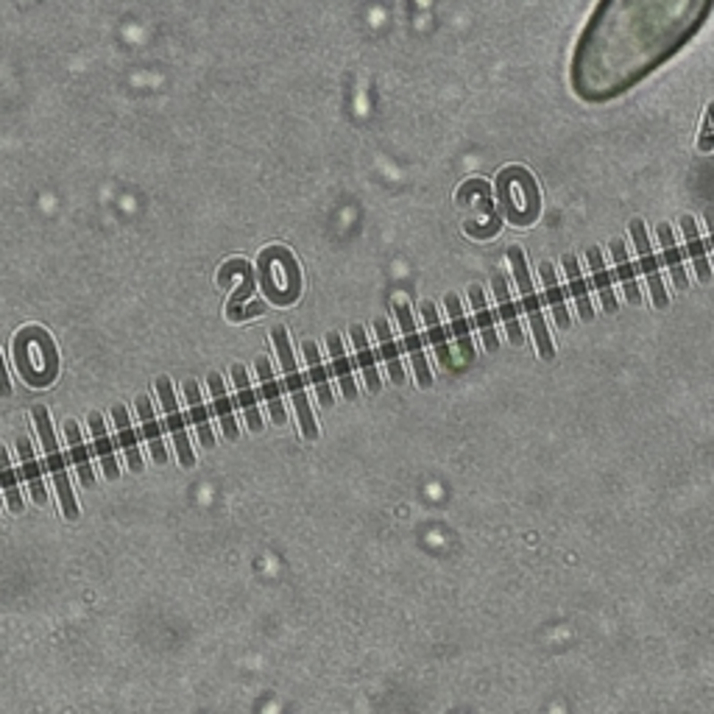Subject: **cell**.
<instances>
[{
	"mask_svg": "<svg viewBox=\"0 0 714 714\" xmlns=\"http://www.w3.org/2000/svg\"><path fill=\"white\" fill-rule=\"evenodd\" d=\"M497 190H500V201H502L505 215H508L514 223L527 226L539 215L536 181L525 168H505L497 176Z\"/></svg>",
	"mask_w": 714,
	"mask_h": 714,
	"instance_id": "obj_1",
	"label": "cell"
},
{
	"mask_svg": "<svg viewBox=\"0 0 714 714\" xmlns=\"http://www.w3.org/2000/svg\"><path fill=\"white\" fill-rule=\"evenodd\" d=\"M34 422H37V430H39V439H42V449H45V460H48V469H51V477L56 483V491H59V502H62V514L67 519H79V502L71 491V480H67V469H64V458L59 452V444H56V433L51 427V419H48V410L42 405L34 407Z\"/></svg>",
	"mask_w": 714,
	"mask_h": 714,
	"instance_id": "obj_2",
	"label": "cell"
},
{
	"mask_svg": "<svg viewBox=\"0 0 714 714\" xmlns=\"http://www.w3.org/2000/svg\"><path fill=\"white\" fill-rule=\"evenodd\" d=\"M508 263L514 268V276L519 282V290H522V302H525V313L531 318V327H533V335H536V349H539V357L542 360H552L556 357V349H552V340H550V332H547V324H544V313H542V302L536 296V288L531 282V273H527V263H525V255L519 246H511L508 248Z\"/></svg>",
	"mask_w": 714,
	"mask_h": 714,
	"instance_id": "obj_3",
	"label": "cell"
},
{
	"mask_svg": "<svg viewBox=\"0 0 714 714\" xmlns=\"http://www.w3.org/2000/svg\"><path fill=\"white\" fill-rule=\"evenodd\" d=\"M271 340H273V349L280 355V363L285 368V377H288V388L293 394V405H296V413H298V424H302V435L307 441H315L318 439V427L313 422V410H310V402H307V391H305V382H302V374H298L296 368V360H293V352H290V340H288V332L282 327H273L271 330Z\"/></svg>",
	"mask_w": 714,
	"mask_h": 714,
	"instance_id": "obj_4",
	"label": "cell"
},
{
	"mask_svg": "<svg viewBox=\"0 0 714 714\" xmlns=\"http://www.w3.org/2000/svg\"><path fill=\"white\" fill-rule=\"evenodd\" d=\"M263 288L273 305H293L298 296V271L285 248H271L263 257Z\"/></svg>",
	"mask_w": 714,
	"mask_h": 714,
	"instance_id": "obj_5",
	"label": "cell"
},
{
	"mask_svg": "<svg viewBox=\"0 0 714 714\" xmlns=\"http://www.w3.org/2000/svg\"><path fill=\"white\" fill-rule=\"evenodd\" d=\"M631 238H634V246H636L642 273H644V280H648V285H651L653 305H656V310H664L667 305H670V296H667V290H664L661 273H659V260H656V255H653V246H651V238H648V229H644L642 221H631Z\"/></svg>",
	"mask_w": 714,
	"mask_h": 714,
	"instance_id": "obj_6",
	"label": "cell"
},
{
	"mask_svg": "<svg viewBox=\"0 0 714 714\" xmlns=\"http://www.w3.org/2000/svg\"><path fill=\"white\" fill-rule=\"evenodd\" d=\"M156 394H159V402H163V410H165V424L173 435V444H176V452H179V460L184 469H193L196 464V455L190 449V441H188V430H184V422H181V413H179V402H176V394L171 388V380L168 377H159L156 380Z\"/></svg>",
	"mask_w": 714,
	"mask_h": 714,
	"instance_id": "obj_7",
	"label": "cell"
},
{
	"mask_svg": "<svg viewBox=\"0 0 714 714\" xmlns=\"http://www.w3.org/2000/svg\"><path fill=\"white\" fill-rule=\"evenodd\" d=\"M397 310V318H399V327H402V338H405V349L413 360V372H416V380L422 388H430L433 385V377H430V368H427V357H424V349H422V338L416 332V324H413V313L405 302H397L394 305Z\"/></svg>",
	"mask_w": 714,
	"mask_h": 714,
	"instance_id": "obj_8",
	"label": "cell"
},
{
	"mask_svg": "<svg viewBox=\"0 0 714 714\" xmlns=\"http://www.w3.org/2000/svg\"><path fill=\"white\" fill-rule=\"evenodd\" d=\"M494 296H497V305H500V318L505 324V332H508V340L514 347L525 340L522 335V327H519V318H517V302L511 298V290H508V280H505L502 273L494 276Z\"/></svg>",
	"mask_w": 714,
	"mask_h": 714,
	"instance_id": "obj_9",
	"label": "cell"
},
{
	"mask_svg": "<svg viewBox=\"0 0 714 714\" xmlns=\"http://www.w3.org/2000/svg\"><path fill=\"white\" fill-rule=\"evenodd\" d=\"M586 257H589V271H592V282L597 288V293H601V302H603V310L606 313H617V296H614V285H611V273L606 268V260H603V251L592 246L586 251Z\"/></svg>",
	"mask_w": 714,
	"mask_h": 714,
	"instance_id": "obj_10",
	"label": "cell"
},
{
	"mask_svg": "<svg viewBox=\"0 0 714 714\" xmlns=\"http://www.w3.org/2000/svg\"><path fill=\"white\" fill-rule=\"evenodd\" d=\"M681 229H684V238H686V251H689V257H693V265H695V273H698V280L706 285L711 282V265L706 260V246L701 240V232H698V223L693 215H684L681 218Z\"/></svg>",
	"mask_w": 714,
	"mask_h": 714,
	"instance_id": "obj_11",
	"label": "cell"
},
{
	"mask_svg": "<svg viewBox=\"0 0 714 714\" xmlns=\"http://www.w3.org/2000/svg\"><path fill=\"white\" fill-rule=\"evenodd\" d=\"M184 397H188V407H190V422L196 424L198 430V439L204 447H215V435H213V427H210V413H206L204 402H201V391H198V382L196 380H188L184 382Z\"/></svg>",
	"mask_w": 714,
	"mask_h": 714,
	"instance_id": "obj_12",
	"label": "cell"
},
{
	"mask_svg": "<svg viewBox=\"0 0 714 714\" xmlns=\"http://www.w3.org/2000/svg\"><path fill=\"white\" fill-rule=\"evenodd\" d=\"M542 282H544V293H547V302H550V310H552V318H556L559 330H569V310H567V298H564V290H561V282L556 276V268L550 263H542Z\"/></svg>",
	"mask_w": 714,
	"mask_h": 714,
	"instance_id": "obj_13",
	"label": "cell"
},
{
	"mask_svg": "<svg viewBox=\"0 0 714 714\" xmlns=\"http://www.w3.org/2000/svg\"><path fill=\"white\" fill-rule=\"evenodd\" d=\"M330 343V355H332V372L340 382V391H343V397H347L349 402L357 397V388H355V374H352V363L347 357V349H343V343H340V335L338 332H330L327 338Z\"/></svg>",
	"mask_w": 714,
	"mask_h": 714,
	"instance_id": "obj_14",
	"label": "cell"
},
{
	"mask_svg": "<svg viewBox=\"0 0 714 714\" xmlns=\"http://www.w3.org/2000/svg\"><path fill=\"white\" fill-rule=\"evenodd\" d=\"M232 380H235V391H238V402L246 413V422L248 427L260 433L263 430V416H260V410H257V397H255V391H251L248 385V374H246V368L240 363L232 365Z\"/></svg>",
	"mask_w": 714,
	"mask_h": 714,
	"instance_id": "obj_15",
	"label": "cell"
},
{
	"mask_svg": "<svg viewBox=\"0 0 714 714\" xmlns=\"http://www.w3.org/2000/svg\"><path fill=\"white\" fill-rule=\"evenodd\" d=\"M112 416H114V430H118V441H121V447L126 452V460H129V469L131 472H143V458H140V449H137V439H134V430H131L126 407L114 405Z\"/></svg>",
	"mask_w": 714,
	"mask_h": 714,
	"instance_id": "obj_16",
	"label": "cell"
},
{
	"mask_svg": "<svg viewBox=\"0 0 714 714\" xmlns=\"http://www.w3.org/2000/svg\"><path fill=\"white\" fill-rule=\"evenodd\" d=\"M302 352H305V360H307V368H310V380H313V385H315V394H318L321 405H324V407H332L330 372H327V365L321 363L315 343H313V340H305V343H302Z\"/></svg>",
	"mask_w": 714,
	"mask_h": 714,
	"instance_id": "obj_17",
	"label": "cell"
},
{
	"mask_svg": "<svg viewBox=\"0 0 714 714\" xmlns=\"http://www.w3.org/2000/svg\"><path fill=\"white\" fill-rule=\"evenodd\" d=\"M374 330H377V340H380V352H382V360L388 365V374H391V382L394 385H402L405 382V368H402V360H399V349L394 338H391V327L385 318H377L374 321Z\"/></svg>",
	"mask_w": 714,
	"mask_h": 714,
	"instance_id": "obj_18",
	"label": "cell"
},
{
	"mask_svg": "<svg viewBox=\"0 0 714 714\" xmlns=\"http://www.w3.org/2000/svg\"><path fill=\"white\" fill-rule=\"evenodd\" d=\"M257 374H260V391H263V399L271 410V419L273 424H285V407H282V394H280V385H276L273 374H271V363L265 357L257 360Z\"/></svg>",
	"mask_w": 714,
	"mask_h": 714,
	"instance_id": "obj_19",
	"label": "cell"
},
{
	"mask_svg": "<svg viewBox=\"0 0 714 714\" xmlns=\"http://www.w3.org/2000/svg\"><path fill=\"white\" fill-rule=\"evenodd\" d=\"M89 430H92V441H96V452L101 458V469L109 480H114L121 475L118 469V460H114V452H112V441L106 435V424H104V416L101 413H92L89 416Z\"/></svg>",
	"mask_w": 714,
	"mask_h": 714,
	"instance_id": "obj_20",
	"label": "cell"
},
{
	"mask_svg": "<svg viewBox=\"0 0 714 714\" xmlns=\"http://www.w3.org/2000/svg\"><path fill=\"white\" fill-rule=\"evenodd\" d=\"M210 394H213V405H215V413L221 419V427H223V435L226 441H238V422H235V410H232V402H229L226 391H223V380L218 374H210Z\"/></svg>",
	"mask_w": 714,
	"mask_h": 714,
	"instance_id": "obj_21",
	"label": "cell"
},
{
	"mask_svg": "<svg viewBox=\"0 0 714 714\" xmlns=\"http://www.w3.org/2000/svg\"><path fill=\"white\" fill-rule=\"evenodd\" d=\"M17 449H20V460H22V475H26V483L31 489V497L37 505H45L48 502V491H45V483H42V472H39V464L34 458V447L29 439H20L17 441Z\"/></svg>",
	"mask_w": 714,
	"mask_h": 714,
	"instance_id": "obj_22",
	"label": "cell"
},
{
	"mask_svg": "<svg viewBox=\"0 0 714 714\" xmlns=\"http://www.w3.org/2000/svg\"><path fill=\"white\" fill-rule=\"evenodd\" d=\"M659 240H661V255H664V263L670 268V276H673V285L678 290H684L689 285L686 280V271H684V263H681V251L676 246V238H673V229L670 223H659Z\"/></svg>",
	"mask_w": 714,
	"mask_h": 714,
	"instance_id": "obj_23",
	"label": "cell"
},
{
	"mask_svg": "<svg viewBox=\"0 0 714 714\" xmlns=\"http://www.w3.org/2000/svg\"><path fill=\"white\" fill-rule=\"evenodd\" d=\"M469 298H472V307H475V318H477L483 343H486L489 352H497L500 349V338H497V330H494V315H491V310L486 305V298H483V288L480 285H472L469 288Z\"/></svg>",
	"mask_w": 714,
	"mask_h": 714,
	"instance_id": "obj_24",
	"label": "cell"
},
{
	"mask_svg": "<svg viewBox=\"0 0 714 714\" xmlns=\"http://www.w3.org/2000/svg\"><path fill=\"white\" fill-rule=\"evenodd\" d=\"M137 410H140V422H143V435L151 447V455L156 464H168V449L163 444V435H159V424H156V416H154V407L148 402V397H140L137 399Z\"/></svg>",
	"mask_w": 714,
	"mask_h": 714,
	"instance_id": "obj_25",
	"label": "cell"
},
{
	"mask_svg": "<svg viewBox=\"0 0 714 714\" xmlns=\"http://www.w3.org/2000/svg\"><path fill=\"white\" fill-rule=\"evenodd\" d=\"M352 340H355L357 363H360V372H363V377H365L368 394H377V391H380V372H377V360H374L372 347H368V338H365L363 327H352Z\"/></svg>",
	"mask_w": 714,
	"mask_h": 714,
	"instance_id": "obj_26",
	"label": "cell"
},
{
	"mask_svg": "<svg viewBox=\"0 0 714 714\" xmlns=\"http://www.w3.org/2000/svg\"><path fill=\"white\" fill-rule=\"evenodd\" d=\"M611 255H614V263H617V276H619V282H623V288H626L628 305H642V293H639V285H636V273H634V265H631V260H628L626 243H623V240H614V243H611Z\"/></svg>",
	"mask_w": 714,
	"mask_h": 714,
	"instance_id": "obj_27",
	"label": "cell"
},
{
	"mask_svg": "<svg viewBox=\"0 0 714 714\" xmlns=\"http://www.w3.org/2000/svg\"><path fill=\"white\" fill-rule=\"evenodd\" d=\"M447 310H449V324H452V332H455V340H458V349L464 355L466 363L475 360V347H472V335H469V324H466V315L460 310V298L455 293L447 296Z\"/></svg>",
	"mask_w": 714,
	"mask_h": 714,
	"instance_id": "obj_28",
	"label": "cell"
},
{
	"mask_svg": "<svg viewBox=\"0 0 714 714\" xmlns=\"http://www.w3.org/2000/svg\"><path fill=\"white\" fill-rule=\"evenodd\" d=\"M64 433H67V444H71V458H73V464H76V472H79L81 486L89 489L92 483H96V475H92L89 455H87V447H84V441H81L79 424H76V422H64Z\"/></svg>",
	"mask_w": 714,
	"mask_h": 714,
	"instance_id": "obj_29",
	"label": "cell"
},
{
	"mask_svg": "<svg viewBox=\"0 0 714 714\" xmlns=\"http://www.w3.org/2000/svg\"><path fill=\"white\" fill-rule=\"evenodd\" d=\"M422 315H424V324H427V335H430V343L435 349V357L444 368L452 365V355H449V343H447V332L439 321V313H435V305L433 302H424L422 305Z\"/></svg>",
	"mask_w": 714,
	"mask_h": 714,
	"instance_id": "obj_30",
	"label": "cell"
},
{
	"mask_svg": "<svg viewBox=\"0 0 714 714\" xmlns=\"http://www.w3.org/2000/svg\"><path fill=\"white\" fill-rule=\"evenodd\" d=\"M564 271H567V280H569V288H572V296H575V305H578V313L584 321H592L594 318V310H592V302H589V290H586V280L581 276V265L572 255L564 257Z\"/></svg>",
	"mask_w": 714,
	"mask_h": 714,
	"instance_id": "obj_31",
	"label": "cell"
},
{
	"mask_svg": "<svg viewBox=\"0 0 714 714\" xmlns=\"http://www.w3.org/2000/svg\"><path fill=\"white\" fill-rule=\"evenodd\" d=\"M0 489L6 494V502L12 514H20L22 511V497H20V483H17V475L12 469V460H9V452L6 447L0 444Z\"/></svg>",
	"mask_w": 714,
	"mask_h": 714,
	"instance_id": "obj_32",
	"label": "cell"
},
{
	"mask_svg": "<svg viewBox=\"0 0 714 714\" xmlns=\"http://www.w3.org/2000/svg\"><path fill=\"white\" fill-rule=\"evenodd\" d=\"M701 151H714V101L706 109V123L701 129V140H698Z\"/></svg>",
	"mask_w": 714,
	"mask_h": 714,
	"instance_id": "obj_33",
	"label": "cell"
},
{
	"mask_svg": "<svg viewBox=\"0 0 714 714\" xmlns=\"http://www.w3.org/2000/svg\"><path fill=\"white\" fill-rule=\"evenodd\" d=\"M0 397H12V382H9V377H6L4 357H0Z\"/></svg>",
	"mask_w": 714,
	"mask_h": 714,
	"instance_id": "obj_34",
	"label": "cell"
},
{
	"mask_svg": "<svg viewBox=\"0 0 714 714\" xmlns=\"http://www.w3.org/2000/svg\"><path fill=\"white\" fill-rule=\"evenodd\" d=\"M706 226H709V240H711V248H714V210H711V206L706 210Z\"/></svg>",
	"mask_w": 714,
	"mask_h": 714,
	"instance_id": "obj_35",
	"label": "cell"
}]
</instances>
